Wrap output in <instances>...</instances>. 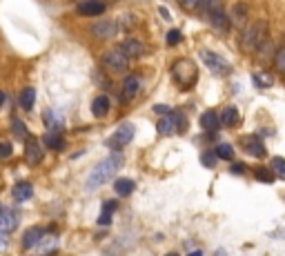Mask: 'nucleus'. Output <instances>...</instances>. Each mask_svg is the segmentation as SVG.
Masks as SVG:
<instances>
[{"label":"nucleus","mask_w":285,"mask_h":256,"mask_svg":"<svg viewBox=\"0 0 285 256\" xmlns=\"http://www.w3.org/2000/svg\"><path fill=\"white\" fill-rule=\"evenodd\" d=\"M123 163H125V156L118 154V151H114L112 156H107V158H102L100 163H96L94 169L89 172L87 183H85L87 192H96L100 185H105V183L114 176V172H118V169L123 167Z\"/></svg>","instance_id":"nucleus-1"},{"label":"nucleus","mask_w":285,"mask_h":256,"mask_svg":"<svg viewBox=\"0 0 285 256\" xmlns=\"http://www.w3.org/2000/svg\"><path fill=\"white\" fill-rule=\"evenodd\" d=\"M263 42H265V22H254V25L247 27L243 36H241V45H243L245 52L258 49Z\"/></svg>","instance_id":"nucleus-2"},{"label":"nucleus","mask_w":285,"mask_h":256,"mask_svg":"<svg viewBox=\"0 0 285 256\" xmlns=\"http://www.w3.org/2000/svg\"><path fill=\"white\" fill-rule=\"evenodd\" d=\"M132 138H134V125L125 123V125H120L118 130L112 134V138L107 141V145H109V149L120 151V149H125V145L132 143Z\"/></svg>","instance_id":"nucleus-3"},{"label":"nucleus","mask_w":285,"mask_h":256,"mask_svg":"<svg viewBox=\"0 0 285 256\" xmlns=\"http://www.w3.org/2000/svg\"><path fill=\"white\" fill-rule=\"evenodd\" d=\"M102 65H105V69L114 71V74H123L127 69V56L120 49H112L102 56Z\"/></svg>","instance_id":"nucleus-4"},{"label":"nucleus","mask_w":285,"mask_h":256,"mask_svg":"<svg viewBox=\"0 0 285 256\" xmlns=\"http://www.w3.org/2000/svg\"><path fill=\"white\" fill-rule=\"evenodd\" d=\"M174 76H176L178 83L192 85L198 78V71H196V67H194L190 60H178V63L174 65Z\"/></svg>","instance_id":"nucleus-5"},{"label":"nucleus","mask_w":285,"mask_h":256,"mask_svg":"<svg viewBox=\"0 0 285 256\" xmlns=\"http://www.w3.org/2000/svg\"><path fill=\"white\" fill-rule=\"evenodd\" d=\"M201 58L205 60L208 69L214 71V74H221V76L229 74V63H227L225 58L218 56V54H214V52H201Z\"/></svg>","instance_id":"nucleus-6"},{"label":"nucleus","mask_w":285,"mask_h":256,"mask_svg":"<svg viewBox=\"0 0 285 256\" xmlns=\"http://www.w3.org/2000/svg\"><path fill=\"white\" fill-rule=\"evenodd\" d=\"M180 118H183V116H172V114L163 116V118L159 120V134L161 136H169V134H174L176 130H183L185 125H183Z\"/></svg>","instance_id":"nucleus-7"},{"label":"nucleus","mask_w":285,"mask_h":256,"mask_svg":"<svg viewBox=\"0 0 285 256\" xmlns=\"http://www.w3.org/2000/svg\"><path fill=\"white\" fill-rule=\"evenodd\" d=\"M18 221H20V214L14 210H5L3 214H0V232L3 234H7V232H14Z\"/></svg>","instance_id":"nucleus-8"},{"label":"nucleus","mask_w":285,"mask_h":256,"mask_svg":"<svg viewBox=\"0 0 285 256\" xmlns=\"http://www.w3.org/2000/svg\"><path fill=\"white\" fill-rule=\"evenodd\" d=\"M105 11V3L100 0H85L78 5V14L81 16H100Z\"/></svg>","instance_id":"nucleus-9"},{"label":"nucleus","mask_w":285,"mask_h":256,"mask_svg":"<svg viewBox=\"0 0 285 256\" xmlns=\"http://www.w3.org/2000/svg\"><path fill=\"white\" fill-rule=\"evenodd\" d=\"M245 151H247L250 156H254V158H263V156H268V149H265V145L261 143V138H258V136L245 138Z\"/></svg>","instance_id":"nucleus-10"},{"label":"nucleus","mask_w":285,"mask_h":256,"mask_svg":"<svg viewBox=\"0 0 285 256\" xmlns=\"http://www.w3.org/2000/svg\"><path fill=\"white\" fill-rule=\"evenodd\" d=\"M25 154H27V163H29V165H36V163H40L42 149H40V143L36 141V138H27Z\"/></svg>","instance_id":"nucleus-11"},{"label":"nucleus","mask_w":285,"mask_h":256,"mask_svg":"<svg viewBox=\"0 0 285 256\" xmlns=\"http://www.w3.org/2000/svg\"><path fill=\"white\" fill-rule=\"evenodd\" d=\"M118 29H116V25L114 22H109V20H102V22H96V25L92 27V34L96 36V38H112L114 34H116Z\"/></svg>","instance_id":"nucleus-12"},{"label":"nucleus","mask_w":285,"mask_h":256,"mask_svg":"<svg viewBox=\"0 0 285 256\" xmlns=\"http://www.w3.org/2000/svg\"><path fill=\"white\" fill-rule=\"evenodd\" d=\"M201 125H203V130H208V132H216L218 127H221V114H216L214 109H208L203 116H201Z\"/></svg>","instance_id":"nucleus-13"},{"label":"nucleus","mask_w":285,"mask_h":256,"mask_svg":"<svg viewBox=\"0 0 285 256\" xmlns=\"http://www.w3.org/2000/svg\"><path fill=\"white\" fill-rule=\"evenodd\" d=\"M42 227H32V229H27L25 234H22V245H25L27 249H32V247H36L38 243L42 241Z\"/></svg>","instance_id":"nucleus-14"},{"label":"nucleus","mask_w":285,"mask_h":256,"mask_svg":"<svg viewBox=\"0 0 285 256\" xmlns=\"http://www.w3.org/2000/svg\"><path fill=\"white\" fill-rule=\"evenodd\" d=\"M118 49L123 52L127 58H138V56L143 54V42H138V40L132 38V40H125L123 45L118 47Z\"/></svg>","instance_id":"nucleus-15"},{"label":"nucleus","mask_w":285,"mask_h":256,"mask_svg":"<svg viewBox=\"0 0 285 256\" xmlns=\"http://www.w3.org/2000/svg\"><path fill=\"white\" fill-rule=\"evenodd\" d=\"M221 123L225 127H236L239 125V109H236L234 105H227L221 114Z\"/></svg>","instance_id":"nucleus-16"},{"label":"nucleus","mask_w":285,"mask_h":256,"mask_svg":"<svg viewBox=\"0 0 285 256\" xmlns=\"http://www.w3.org/2000/svg\"><path fill=\"white\" fill-rule=\"evenodd\" d=\"M138 87H141V78L138 76H127L125 83H123V98H132V96H136Z\"/></svg>","instance_id":"nucleus-17"},{"label":"nucleus","mask_w":285,"mask_h":256,"mask_svg":"<svg viewBox=\"0 0 285 256\" xmlns=\"http://www.w3.org/2000/svg\"><path fill=\"white\" fill-rule=\"evenodd\" d=\"M210 18L214 29H218V32H227L229 29V18L225 16V11H214V14H210Z\"/></svg>","instance_id":"nucleus-18"},{"label":"nucleus","mask_w":285,"mask_h":256,"mask_svg":"<svg viewBox=\"0 0 285 256\" xmlns=\"http://www.w3.org/2000/svg\"><path fill=\"white\" fill-rule=\"evenodd\" d=\"M114 210H116V200H107V203L102 205V214L98 216V225H100V227H107V225L112 223Z\"/></svg>","instance_id":"nucleus-19"},{"label":"nucleus","mask_w":285,"mask_h":256,"mask_svg":"<svg viewBox=\"0 0 285 256\" xmlns=\"http://www.w3.org/2000/svg\"><path fill=\"white\" fill-rule=\"evenodd\" d=\"M92 112H94L96 118L107 116V112H109V98H107V96H98V98L92 103Z\"/></svg>","instance_id":"nucleus-20"},{"label":"nucleus","mask_w":285,"mask_h":256,"mask_svg":"<svg viewBox=\"0 0 285 256\" xmlns=\"http://www.w3.org/2000/svg\"><path fill=\"white\" fill-rule=\"evenodd\" d=\"M134 181L132 178H118L116 183H114V190H116L118 196H129L132 192H134Z\"/></svg>","instance_id":"nucleus-21"},{"label":"nucleus","mask_w":285,"mask_h":256,"mask_svg":"<svg viewBox=\"0 0 285 256\" xmlns=\"http://www.w3.org/2000/svg\"><path fill=\"white\" fill-rule=\"evenodd\" d=\"M32 194H34V190H32V185H29V183H18V185L14 187V198L18 200V203L29 200V198H32Z\"/></svg>","instance_id":"nucleus-22"},{"label":"nucleus","mask_w":285,"mask_h":256,"mask_svg":"<svg viewBox=\"0 0 285 256\" xmlns=\"http://www.w3.org/2000/svg\"><path fill=\"white\" fill-rule=\"evenodd\" d=\"M252 81H254V85H256V87L268 89V87H272L274 78H272V76L268 74V71H254V74H252Z\"/></svg>","instance_id":"nucleus-23"},{"label":"nucleus","mask_w":285,"mask_h":256,"mask_svg":"<svg viewBox=\"0 0 285 256\" xmlns=\"http://www.w3.org/2000/svg\"><path fill=\"white\" fill-rule=\"evenodd\" d=\"M34 103H36V89H32V87L22 89V94H20V107L29 112V109L34 107Z\"/></svg>","instance_id":"nucleus-24"},{"label":"nucleus","mask_w":285,"mask_h":256,"mask_svg":"<svg viewBox=\"0 0 285 256\" xmlns=\"http://www.w3.org/2000/svg\"><path fill=\"white\" fill-rule=\"evenodd\" d=\"M45 145H47V147H51V149H63L65 141L60 138L58 132H49V134H45Z\"/></svg>","instance_id":"nucleus-25"},{"label":"nucleus","mask_w":285,"mask_h":256,"mask_svg":"<svg viewBox=\"0 0 285 256\" xmlns=\"http://www.w3.org/2000/svg\"><path fill=\"white\" fill-rule=\"evenodd\" d=\"M42 116H45V123H47V127H49V130H56V132H58L60 127H63V120H58V116L54 114L51 109H47V112L42 114Z\"/></svg>","instance_id":"nucleus-26"},{"label":"nucleus","mask_w":285,"mask_h":256,"mask_svg":"<svg viewBox=\"0 0 285 256\" xmlns=\"http://www.w3.org/2000/svg\"><path fill=\"white\" fill-rule=\"evenodd\" d=\"M216 156L223 158V161H232V158H234V147H232V145H227V143H221L216 147Z\"/></svg>","instance_id":"nucleus-27"},{"label":"nucleus","mask_w":285,"mask_h":256,"mask_svg":"<svg viewBox=\"0 0 285 256\" xmlns=\"http://www.w3.org/2000/svg\"><path fill=\"white\" fill-rule=\"evenodd\" d=\"M272 172H274V176L285 181V158H281V156L272 158Z\"/></svg>","instance_id":"nucleus-28"},{"label":"nucleus","mask_w":285,"mask_h":256,"mask_svg":"<svg viewBox=\"0 0 285 256\" xmlns=\"http://www.w3.org/2000/svg\"><path fill=\"white\" fill-rule=\"evenodd\" d=\"M254 176H256V181H261V183H272L274 181V172H270V169H265V167H256L254 169Z\"/></svg>","instance_id":"nucleus-29"},{"label":"nucleus","mask_w":285,"mask_h":256,"mask_svg":"<svg viewBox=\"0 0 285 256\" xmlns=\"http://www.w3.org/2000/svg\"><path fill=\"white\" fill-rule=\"evenodd\" d=\"M274 63H276V69L281 71V74L285 76V47H281V49L276 52V56H274Z\"/></svg>","instance_id":"nucleus-30"},{"label":"nucleus","mask_w":285,"mask_h":256,"mask_svg":"<svg viewBox=\"0 0 285 256\" xmlns=\"http://www.w3.org/2000/svg\"><path fill=\"white\" fill-rule=\"evenodd\" d=\"M216 161H218L216 151H205V154L201 156V163H203L205 167H214V165H216Z\"/></svg>","instance_id":"nucleus-31"},{"label":"nucleus","mask_w":285,"mask_h":256,"mask_svg":"<svg viewBox=\"0 0 285 256\" xmlns=\"http://www.w3.org/2000/svg\"><path fill=\"white\" fill-rule=\"evenodd\" d=\"M245 16H247V7H245V5H236V7H234V20L236 22H243Z\"/></svg>","instance_id":"nucleus-32"},{"label":"nucleus","mask_w":285,"mask_h":256,"mask_svg":"<svg viewBox=\"0 0 285 256\" xmlns=\"http://www.w3.org/2000/svg\"><path fill=\"white\" fill-rule=\"evenodd\" d=\"M11 151H14V147H11V143L7 141H0V158H9Z\"/></svg>","instance_id":"nucleus-33"},{"label":"nucleus","mask_w":285,"mask_h":256,"mask_svg":"<svg viewBox=\"0 0 285 256\" xmlns=\"http://www.w3.org/2000/svg\"><path fill=\"white\" fill-rule=\"evenodd\" d=\"M178 42H180V32L178 29H172L167 34V45H178Z\"/></svg>","instance_id":"nucleus-34"},{"label":"nucleus","mask_w":285,"mask_h":256,"mask_svg":"<svg viewBox=\"0 0 285 256\" xmlns=\"http://www.w3.org/2000/svg\"><path fill=\"white\" fill-rule=\"evenodd\" d=\"M11 127H14L16 134H20V138L27 136V130H25V123H22V120H14V125H11Z\"/></svg>","instance_id":"nucleus-35"},{"label":"nucleus","mask_w":285,"mask_h":256,"mask_svg":"<svg viewBox=\"0 0 285 256\" xmlns=\"http://www.w3.org/2000/svg\"><path fill=\"white\" fill-rule=\"evenodd\" d=\"M245 169H247V167H245V163H234L229 172L236 174V176H243V174H245Z\"/></svg>","instance_id":"nucleus-36"},{"label":"nucleus","mask_w":285,"mask_h":256,"mask_svg":"<svg viewBox=\"0 0 285 256\" xmlns=\"http://www.w3.org/2000/svg\"><path fill=\"white\" fill-rule=\"evenodd\" d=\"M180 5H183L185 9H196V7H201V0H178Z\"/></svg>","instance_id":"nucleus-37"},{"label":"nucleus","mask_w":285,"mask_h":256,"mask_svg":"<svg viewBox=\"0 0 285 256\" xmlns=\"http://www.w3.org/2000/svg\"><path fill=\"white\" fill-rule=\"evenodd\" d=\"M154 112H159V114H165V116H169V114H172V109H169L167 105H154Z\"/></svg>","instance_id":"nucleus-38"},{"label":"nucleus","mask_w":285,"mask_h":256,"mask_svg":"<svg viewBox=\"0 0 285 256\" xmlns=\"http://www.w3.org/2000/svg\"><path fill=\"white\" fill-rule=\"evenodd\" d=\"M190 256H203V252H201V249H196V252H192Z\"/></svg>","instance_id":"nucleus-39"},{"label":"nucleus","mask_w":285,"mask_h":256,"mask_svg":"<svg viewBox=\"0 0 285 256\" xmlns=\"http://www.w3.org/2000/svg\"><path fill=\"white\" fill-rule=\"evenodd\" d=\"M3 103H5V94L0 91V107H3Z\"/></svg>","instance_id":"nucleus-40"},{"label":"nucleus","mask_w":285,"mask_h":256,"mask_svg":"<svg viewBox=\"0 0 285 256\" xmlns=\"http://www.w3.org/2000/svg\"><path fill=\"white\" fill-rule=\"evenodd\" d=\"M165 256H178L176 252H169V254H165Z\"/></svg>","instance_id":"nucleus-41"},{"label":"nucleus","mask_w":285,"mask_h":256,"mask_svg":"<svg viewBox=\"0 0 285 256\" xmlns=\"http://www.w3.org/2000/svg\"><path fill=\"white\" fill-rule=\"evenodd\" d=\"M3 212H5V210H3V205H0V214H3Z\"/></svg>","instance_id":"nucleus-42"}]
</instances>
